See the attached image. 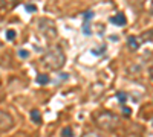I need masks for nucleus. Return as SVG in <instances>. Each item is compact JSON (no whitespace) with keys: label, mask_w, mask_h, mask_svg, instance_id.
Returning a JSON list of instances; mask_svg holds the SVG:
<instances>
[{"label":"nucleus","mask_w":153,"mask_h":137,"mask_svg":"<svg viewBox=\"0 0 153 137\" xmlns=\"http://www.w3.org/2000/svg\"><path fill=\"white\" fill-rule=\"evenodd\" d=\"M42 64L46 69L52 70V72H58L63 66L66 64V55H65V52H63V49L60 46L51 47L49 51L42 56Z\"/></svg>","instance_id":"1"},{"label":"nucleus","mask_w":153,"mask_h":137,"mask_svg":"<svg viewBox=\"0 0 153 137\" xmlns=\"http://www.w3.org/2000/svg\"><path fill=\"white\" fill-rule=\"evenodd\" d=\"M94 123L101 130V131H106V133H112L117 130V127L120 125V117L112 113V111L103 110L97 113L94 116Z\"/></svg>","instance_id":"2"},{"label":"nucleus","mask_w":153,"mask_h":137,"mask_svg":"<svg viewBox=\"0 0 153 137\" xmlns=\"http://www.w3.org/2000/svg\"><path fill=\"white\" fill-rule=\"evenodd\" d=\"M14 127V119L9 113L0 110V133H6L9 130H12Z\"/></svg>","instance_id":"3"},{"label":"nucleus","mask_w":153,"mask_h":137,"mask_svg":"<svg viewBox=\"0 0 153 137\" xmlns=\"http://www.w3.org/2000/svg\"><path fill=\"white\" fill-rule=\"evenodd\" d=\"M40 29L46 34L48 38H52V37H57V29L54 28V24L52 21H49V20H42L40 21Z\"/></svg>","instance_id":"4"},{"label":"nucleus","mask_w":153,"mask_h":137,"mask_svg":"<svg viewBox=\"0 0 153 137\" xmlns=\"http://www.w3.org/2000/svg\"><path fill=\"white\" fill-rule=\"evenodd\" d=\"M110 23H113L115 26H124V24L127 23V20H126V15L123 14V12H118L117 15L110 17Z\"/></svg>","instance_id":"5"},{"label":"nucleus","mask_w":153,"mask_h":137,"mask_svg":"<svg viewBox=\"0 0 153 137\" xmlns=\"http://www.w3.org/2000/svg\"><path fill=\"white\" fill-rule=\"evenodd\" d=\"M127 46L130 47V51H138V47H139V40L136 38L135 35H130L129 38H127Z\"/></svg>","instance_id":"6"},{"label":"nucleus","mask_w":153,"mask_h":137,"mask_svg":"<svg viewBox=\"0 0 153 137\" xmlns=\"http://www.w3.org/2000/svg\"><path fill=\"white\" fill-rule=\"evenodd\" d=\"M29 116H31V120H32L34 123H40V122H42V114H40V111H38L37 108L31 110Z\"/></svg>","instance_id":"7"},{"label":"nucleus","mask_w":153,"mask_h":137,"mask_svg":"<svg viewBox=\"0 0 153 137\" xmlns=\"http://www.w3.org/2000/svg\"><path fill=\"white\" fill-rule=\"evenodd\" d=\"M37 82L40 84V85H45V84L49 82V76H48L46 73H40V75L37 76Z\"/></svg>","instance_id":"8"},{"label":"nucleus","mask_w":153,"mask_h":137,"mask_svg":"<svg viewBox=\"0 0 153 137\" xmlns=\"http://www.w3.org/2000/svg\"><path fill=\"white\" fill-rule=\"evenodd\" d=\"M81 137H104L101 133H95V131H89V133H84Z\"/></svg>","instance_id":"9"},{"label":"nucleus","mask_w":153,"mask_h":137,"mask_svg":"<svg viewBox=\"0 0 153 137\" xmlns=\"http://www.w3.org/2000/svg\"><path fill=\"white\" fill-rule=\"evenodd\" d=\"M117 97H118V101H120L121 104H124L126 99H127V95H126L124 92H118V93H117Z\"/></svg>","instance_id":"10"},{"label":"nucleus","mask_w":153,"mask_h":137,"mask_svg":"<svg viewBox=\"0 0 153 137\" xmlns=\"http://www.w3.org/2000/svg\"><path fill=\"white\" fill-rule=\"evenodd\" d=\"M19 2H20V0H2V3L3 5H8V6H16Z\"/></svg>","instance_id":"11"},{"label":"nucleus","mask_w":153,"mask_h":137,"mask_svg":"<svg viewBox=\"0 0 153 137\" xmlns=\"http://www.w3.org/2000/svg\"><path fill=\"white\" fill-rule=\"evenodd\" d=\"M6 38H8L9 41H12V40H14V38H16V32H14V31H12V29H9V31L6 32Z\"/></svg>","instance_id":"12"},{"label":"nucleus","mask_w":153,"mask_h":137,"mask_svg":"<svg viewBox=\"0 0 153 137\" xmlns=\"http://www.w3.org/2000/svg\"><path fill=\"white\" fill-rule=\"evenodd\" d=\"M63 137H72V130L71 128H63Z\"/></svg>","instance_id":"13"},{"label":"nucleus","mask_w":153,"mask_h":137,"mask_svg":"<svg viewBox=\"0 0 153 137\" xmlns=\"http://www.w3.org/2000/svg\"><path fill=\"white\" fill-rule=\"evenodd\" d=\"M92 17H94V12H92V11H87L86 14H84V21H89Z\"/></svg>","instance_id":"14"},{"label":"nucleus","mask_w":153,"mask_h":137,"mask_svg":"<svg viewBox=\"0 0 153 137\" xmlns=\"http://www.w3.org/2000/svg\"><path fill=\"white\" fill-rule=\"evenodd\" d=\"M5 99V89H3V85L0 84V102H2Z\"/></svg>","instance_id":"15"},{"label":"nucleus","mask_w":153,"mask_h":137,"mask_svg":"<svg viewBox=\"0 0 153 137\" xmlns=\"http://www.w3.org/2000/svg\"><path fill=\"white\" fill-rule=\"evenodd\" d=\"M83 29H84V34H86V35L91 34V31H89V21H84V26H83Z\"/></svg>","instance_id":"16"},{"label":"nucleus","mask_w":153,"mask_h":137,"mask_svg":"<svg viewBox=\"0 0 153 137\" xmlns=\"http://www.w3.org/2000/svg\"><path fill=\"white\" fill-rule=\"evenodd\" d=\"M19 55H20L22 58H28V56H29V52H26V51H19Z\"/></svg>","instance_id":"17"},{"label":"nucleus","mask_w":153,"mask_h":137,"mask_svg":"<svg viewBox=\"0 0 153 137\" xmlns=\"http://www.w3.org/2000/svg\"><path fill=\"white\" fill-rule=\"evenodd\" d=\"M26 11H28V12H35L37 8H35L34 5H26Z\"/></svg>","instance_id":"18"},{"label":"nucleus","mask_w":153,"mask_h":137,"mask_svg":"<svg viewBox=\"0 0 153 137\" xmlns=\"http://www.w3.org/2000/svg\"><path fill=\"white\" fill-rule=\"evenodd\" d=\"M123 113H124L126 116H130V113H132V111H130V108H127V107H123Z\"/></svg>","instance_id":"19"},{"label":"nucleus","mask_w":153,"mask_h":137,"mask_svg":"<svg viewBox=\"0 0 153 137\" xmlns=\"http://www.w3.org/2000/svg\"><path fill=\"white\" fill-rule=\"evenodd\" d=\"M150 76H152V79H153V66L150 67Z\"/></svg>","instance_id":"20"}]
</instances>
